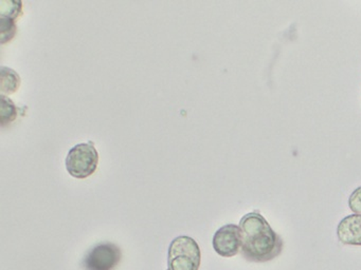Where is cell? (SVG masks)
<instances>
[{
	"label": "cell",
	"mask_w": 361,
	"mask_h": 270,
	"mask_svg": "<svg viewBox=\"0 0 361 270\" xmlns=\"http://www.w3.org/2000/svg\"><path fill=\"white\" fill-rule=\"evenodd\" d=\"M20 77L18 72L7 67H1L0 91L5 94H13L20 89Z\"/></svg>",
	"instance_id": "8"
},
{
	"label": "cell",
	"mask_w": 361,
	"mask_h": 270,
	"mask_svg": "<svg viewBox=\"0 0 361 270\" xmlns=\"http://www.w3.org/2000/svg\"><path fill=\"white\" fill-rule=\"evenodd\" d=\"M213 248L217 255L231 257L240 252L242 247V236L240 226L228 224L215 232L212 240Z\"/></svg>",
	"instance_id": "5"
},
{
	"label": "cell",
	"mask_w": 361,
	"mask_h": 270,
	"mask_svg": "<svg viewBox=\"0 0 361 270\" xmlns=\"http://www.w3.org/2000/svg\"><path fill=\"white\" fill-rule=\"evenodd\" d=\"M99 164V153L92 141L80 143L69 150L66 156L67 171L78 179L90 177L96 172Z\"/></svg>",
	"instance_id": "3"
},
{
	"label": "cell",
	"mask_w": 361,
	"mask_h": 270,
	"mask_svg": "<svg viewBox=\"0 0 361 270\" xmlns=\"http://www.w3.org/2000/svg\"><path fill=\"white\" fill-rule=\"evenodd\" d=\"M348 207L353 212L361 214V186L356 188L348 198Z\"/></svg>",
	"instance_id": "10"
},
{
	"label": "cell",
	"mask_w": 361,
	"mask_h": 270,
	"mask_svg": "<svg viewBox=\"0 0 361 270\" xmlns=\"http://www.w3.org/2000/svg\"><path fill=\"white\" fill-rule=\"evenodd\" d=\"M18 111L11 98L1 94L0 96V124L5 128L18 118Z\"/></svg>",
	"instance_id": "9"
},
{
	"label": "cell",
	"mask_w": 361,
	"mask_h": 270,
	"mask_svg": "<svg viewBox=\"0 0 361 270\" xmlns=\"http://www.w3.org/2000/svg\"><path fill=\"white\" fill-rule=\"evenodd\" d=\"M200 259V246L194 238L177 236L169 247L168 270H198Z\"/></svg>",
	"instance_id": "2"
},
{
	"label": "cell",
	"mask_w": 361,
	"mask_h": 270,
	"mask_svg": "<svg viewBox=\"0 0 361 270\" xmlns=\"http://www.w3.org/2000/svg\"><path fill=\"white\" fill-rule=\"evenodd\" d=\"M121 259V250L113 243H101L92 247L83 261L86 270H114Z\"/></svg>",
	"instance_id": "4"
},
{
	"label": "cell",
	"mask_w": 361,
	"mask_h": 270,
	"mask_svg": "<svg viewBox=\"0 0 361 270\" xmlns=\"http://www.w3.org/2000/svg\"><path fill=\"white\" fill-rule=\"evenodd\" d=\"M240 252L251 263H267L282 253L283 238L272 229L261 213H247L240 221Z\"/></svg>",
	"instance_id": "1"
},
{
	"label": "cell",
	"mask_w": 361,
	"mask_h": 270,
	"mask_svg": "<svg viewBox=\"0 0 361 270\" xmlns=\"http://www.w3.org/2000/svg\"><path fill=\"white\" fill-rule=\"evenodd\" d=\"M337 236L343 245L361 246V214H350L340 221Z\"/></svg>",
	"instance_id": "7"
},
{
	"label": "cell",
	"mask_w": 361,
	"mask_h": 270,
	"mask_svg": "<svg viewBox=\"0 0 361 270\" xmlns=\"http://www.w3.org/2000/svg\"><path fill=\"white\" fill-rule=\"evenodd\" d=\"M23 2L16 0H0V41L5 44L11 41L18 33L16 20L22 16Z\"/></svg>",
	"instance_id": "6"
}]
</instances>
